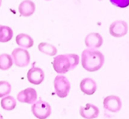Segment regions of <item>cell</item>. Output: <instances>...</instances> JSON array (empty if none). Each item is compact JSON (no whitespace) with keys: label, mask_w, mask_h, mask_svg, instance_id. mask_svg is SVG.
Masks as SVG:
<instances>
[{"label":"cell","mask_w":129,"mask_h":119,"mask_svg":"<svg viewBox=\"0 0 129 119\" xmlns=\"http://www.w3.org/2000/svg\"><path fill=\"white\" fill-rule=\"evenodd\" d=\"M19 13L22 16L28 17V16H31L34 12L35 5H34V4L32 1H28V0L22 1L19 6Z\"/></svg>","instance_id":"cell-13"},{"label":"cell","mask_w":129,"mask_h":119,"mask_svg":"<svg viewBox=\"0 0 129 119\" xmlns=\"http://www.w3.org/2000/svg\"><path fill=\"white\" fill-rule=\"evenodd\" d=\"M16 43L18 44V46H21L23 49V48L32 47L34 45V40H33L32 37L29 36L28 34L20 33L16 37Z\"/></svg>","instance_id":"cell-14"},{"label":"cell","mask_w":129,"mask_h":119,"mask_svg":"<svg viewBox=\"0 0 129 119\" xmlns=\"http://www.w3.org/2000/svg\"><path fill=\"white\" fill-rule=\"evenodd\" d=\"M32 112L38 119H46L51 114V107L48 102L39 100L32 106Z\"/></svg>","instance_id":"cell-3"},{"label":"cell","mask_w":129,"mask_h":119,"mask_svg":"<svg viewBox=\"0 0 129 119\" xmlns=\"http://www.w3.org/2000/svg\"><path fill=\"white\" fill-rule=\"evenodd\" d=\"M12 57L7 53H3L0 55V69L1 70H7L12 66Z\"/></svg>","instance_id":"cell-18"},{"label":"cell","mask_w":129,"mask_h":119,"mask_svg":"<svg viewBox=\"0 0 129 119\" xmlns=\"http://www.w3.org/2000/svg\"><path fill=\"white\" fill-rule=\"evenodd\" d=\"M112 3L113 4H116L115 5H119V6L120 7H126L127 5H129V0H127V1H123V0H121V1H119V0H118V1H113L112 0Z\"/></svg>","instance_id":"cell-20"},{"label":"cell","mask_w":129,"mask_h":119,"mask_svg":"<svg viewBox=\"0 0 129 119\" xmlns=\"http://www.w3.org/2000/svg\"><path fill=\"white\" fill-rule=\"evenodd\" d=\"M103 44V38L98 32H91L85 38V45L88 48H99Z\"/></svg>","instance_id":"cell-11"},{"label":"cell","mask_w":129,"mask_h":119,"mask_svg":"<svg viewBox=\"0 0 129 119\" xmlns=\"http://www.w3.org/2000/svg\"><path fill=\"white\" fill-rule=\"evenodd\" d=\"M38 49L40 50V52L47 55H49V56H54L57 53V49H56L55 46L46 42L40 43L39 46H38Z\"/></svg>","instance_id":"cell-15"},{"label":"cell","mask_w":129,"mask_h":119,"mask_svg":"<svg viewBox=\"0 0 129 119\" xmlns=\"http://www.w3.org/2000/svg\"><path fill=\"white\" fill-rule=\"evenodd\" d=\"M44 72L41 68H37V67H33L29 71L27 72V79L29 82L34 85H39L44 80Z\"/></svg>","instance_id":"cell-8"},{"label":"cell","mask_w":129,"mask_h":119,"mask_svg":"<svg viewBox=\"0 0 129 119\" xmlns=\"http://www.w3.org/2000/svg\"><path fill=\"white\" fill-rule=\"evenodd\" d=\"M78 63H79V56L73 53H69V54L57 55L54 57L53 61V67L56 73L65 74L70 69L76 68Z\"/></svg>","instance_id":"cell-2"},{"label":"cell","mask_w":129,"mask_h":119,"mask_svg":"<svg viewBox=\"0 0 129 119\" xmlns=\"http://www.w3.org/2000/svg\"><path fill=\"white\" fill-rule=\"evenodd\" d=\"M12 36H13V32H12V28L0 25V42H8L12 39Z\"/></svg>","instance_id":"cell-16"},{"label":"cell","mask_w":129,"mask_h":119,"mask_svg":"<svg viewBox=\"0 0 129 119\" xmlns=\"http://www.w3.org/2000/svg\"><path fill=\"white\" fill-rule=\"evenodd\" d=\"M0 119H3V116H2L1 115H0Z\"/></svg>","instance_id":"cell-21"},{"label":"cell","mask_w":129,"mask_h":119,"mask_svg":"<svg viewBox=\"0 0 129 119\" xmlns=\"http://www.w3.org/2000/svg\"><path fill=\"white\" fill-rule=\"evenodd\" d=\"M1 4H2V2H1V1H0V5H1Z\"/></svg>","instance_id":"cell-22"},{"label":"cell","mask_w":129,"mask_h":119,"mask_svg":"<svg viewBox=\"0 0 129 119\" xmlns=\"http://www.w3.org/2000/svg\"><path fill=\"white\" fill-rule=\"evenodd\" d=\"M105 57L99 51L86 49L82 53V66L89 72L98 71L102 68Z\"/></svg>","instance_id":"cell-1"},{"label":"cell","mask_w":129,"mask_h":119,"mask_svg":"<svg viewBox=\"0 0 129 119\" xmlns=\"http://www.w3.org/2000/svg\"><path fill=\"white\" fill-rule=\"evenodd\" d=\"M128 26L126 21L116 20L111 24L109 27V32L112 36L116 38H120L127 33Z\"/></svg>","instance_id":"cell-6"},{"label":"cell","mask_w":129,"mask_h":119,"mask_svg":"<svg viewBox=\"0 0 129 119\" xmlns=\"http://www.w3.org/2000/svg\"><path fill=\"white\" fill-rule=\"evenodd\" d=\"M80 89L85 95H91L97 90V83L91 78H84L80 82Z\"/></svg>","instance_id":"cell-12"},{"label":"cell","mask_w":129,"mask_h":119,"mask_svg":"<svg viewBox=\"0 0 129 119\" xmlns=\"http://www.w3.org/2000/svg\"><path fill=\"white\" fill-rule=\"evenodd\" d=\"M80 115L85 119H95L99 116V109L96 105L91 103H86L80 108Z\"/></svg>","instance_id":"cell-9"},{"label":"cell","mask_w":129,"mask_h":119,"mask_svg":"<svg viewBox=\"0 0 129 119\" xmlns=\"http://www.w3.org/2000/svg\"><path fill=\"white\" fill-rule=\"evenodd\" d=\"M11 90H12V87L8 82H5V81L0 82V97L9 95L11 93Z\"/></svg>","instance_id":"cell-19"},{"label":"cell","mask_w":129,"mask_h":119,"mask_svg":"<svg viewBox=\"0 0 129 119\" xmlns=\"http://www.w3.org/2000/svg\"><path fill=\"white\" fill-rule=\"evenodd\" d=\"M54 86L57 95L61 98H64L68 95L70 89V83L69 80L63 75H57L54 78Z\"/></svg>","instance_id":"cell-4"},{"label":"cell","mask_w":129,"mask_h":119,"mask_svg":"<svg viewBox=\"0 0 129 119\" xmlns=\"http://www.w3.org/2000/svg\"><path fill=\"white\" fill-rule=\"evenodd\" d=\"M12 58L15 65L20 68L26 67L30 62V54L26 49L16 48L12 51Z\"/></svg>","instance_id":"cell-5"},{"label":"cell","mask_w":129,"mask_h":119,"mask_svg":"<svg viewBox=\"0 0 129 119\" xmlns=\"http://www.w3.org/2000/svg\"><path fill=\"white\" fill-rule=\"evenodd\" d=\"M18 100L20 102H25V103H33L35 102L36 98H37V92L33 88H28L22 91H20L18 94L17 96Z\"/></svg>","instance_id":"cell-10"},{"label":"cell","mask_w":129,"mask_h":119,"mask_svg":"<svg viewBox=\"0 0 129 119\" xmlns=\"http://www.w3.org/2000/svg\"><path fill=\"white\" fill-rule=\"evenodd\" d=\"M1 107L5 110H12L16 107L15 98L12 96H5L0 102Z\"/></svg>","instance_id":"cell-17"},{"label":"cell","mask_w":129,"mask_h":119,"mask_svg":"<svg viewBox=\"0 0 129 119\" xmlns=\"http://www.w3.org/2000/svg\"><path fill=\"white\" fill-rule=\"evenodd\" d=\"M103 105L104 108L108 111L115 113L120 110L122 103H121V100L119 96H117V95H108L104 99Z\"/></svg>","instance_id":"cell-7"}]
</instances>
